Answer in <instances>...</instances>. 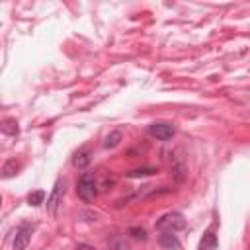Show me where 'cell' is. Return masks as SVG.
<instances>
[{
    "label": "cell",
    "mask_w": 250,
    "mask_h": 250,
    "mask_svg": "<svg viewBox=\"0 0 250 250\" xmlns=\"http://www.w3.org/2000/svg\"><path fill=\"white\" fill-rule=\"evenodd\" d=\"M129 234H131L133 238H137V240H145V238H146V230L141 229V227H133V229H129Z\"/></svg>",
    "instance_id": "obj_15"
},
{
    "label": "cell",
    "mask_w": 250,
    "mask_h": 250,
    "mask_svg": "<svg viewBox=\"0 0 250 250\" xmlns=\"http://www.w3.org/2000/svg\"><path fill=\"white\" fill-rule=\"evenodd\" d=\"M2 133L4 135H10V137H16L20 133V127H18V121L16 119H4L2 121Z\"/></svg>",
    "instance_id": "obj_11"
},
{
    "label": "cell",
    "mask_w": 250,
    "mask_h": 250,
    "mask_svg": "<svg viewBox=\"0 0 250 250\" xmlns=\"http://www.w3.org/2000/svg\"><path fill=\"white\" fill-rule=\"evenodd\" d=\"M76 250H96L94 246H90V244H78L76 246Z\"/></svg>",
    "instance_id": "obj_16"
},
{
    "label": "cell",
    "mask_w": 250,
    "mask_h": 250,
    "mask_svg": "<svg viewBox=\"0 0 250 250\" xmlns=\"http://www.w3.org/2000/svg\"><path fill=\"white\" fill-rule=\"evenodd\" d=\"M121 139H123V133H121V131H111V133L105 137L104 146H105V148H115V146L121 143Z\"/></svg>",
    "instance_id": "obj_12"
},
{
    "label": "cell",
    "mask_w": 250,
    "mask_h": 250,
    "mask_svg": "<svg viewBox=\"0 0 250 250\" xmlns=\"http://www.w3.org/2000/svg\"><path fill=\"white\" fill-rule=\"evenodd\" d=\"M158 244L162 248H168V250H178L180 248V240H178V236L174 232H162L158 236Z\"/></svg>",
    "instance_id": "obj_7"
},
{
    "label": "cell",
    "mask_w": 250,
    "mask_h": 250,
    "mask_svg": "<svg viewBox=\"0 0 250 250\" xmlns=\"http://www.w3.org/2000/svg\"><path fill=\"white\" fill-rule=\"evenodd\" d=\"M62 197H64V180L62 178H57L55 188H53L51 195L47 197V211L49 213H55L59 209V205L62 203Z\"/></svg>",
    "instance_id": "obj_3"
},
{
    "label": "cell",
    "mask_w": 250,
    "mask_h": 250,
    "mask_svg": "<svg viewBox=\"0 0 250 250\" xmlns=\"http://www.w3.org/2000/svg\"><path fill=\"white\" fill-rule=\"evenodd\" d=\"M76 195L86 203L94 201V197L98 195V186H96V178L92 172H84L76 180Z\"/></svg>",
    "instance_id": "obj_1"
},
{
    "label": "cell",
    "mask_w": 250,
    "mask_h": 250,
    "mask_svg": "<svg viewBox=\"0 0 250 250\" xmlns=\"http://www.w3.org/2000/svg\"><path fill=\"white\" fill-rule=\"evenodd\" d=\"M105 244H107L109 250H131V246H129V242L125 240L123 234H113V236H109V238L105 240Z\"/></svg>",
    "instance_id": "obj_8"
},
{
    "label": "cell",
    "mask_w": 250,
    "mask_h": 250,
    "mask_svg": "<svg viewBox=\"0 0 250 250\" xmlns=\"http://www.w3.org/2000/svg\"><path fill=\"white\" fill-rule=\"evenodd\" d=\"M154 229L160 232H176V230L186 229V219L180 211H170V213H164L154 223Z\"/></svg>",
    "instance_id": "obj_2"
},
{
    "label": "cell",
    "mask_w": 250,
    "mask_h": 250,
    "mask_svg": "<svg viewBox=\"0 0 250 250\" xmlns=\"http://www.w3.org/2000/svg\"><path fill=\"white\" fill-rule=\"evenodd\" d=\"M18 168H20V164L16 162V158H8V160L4 162V166H2V178H4V180H8V178L16 176Z\"/></svg>",
    "instance_id": "obj_10"
},
{
    "label": "cell",
    "mask_w": 250,
    "mask_h": 250,
    "mask_svg": "<svg viewBox=\"0 0 250 250\" xmlns=\"http://www.w3.org/2000/svg\"><path fill=\"white\" fill-rule=\"evenodd\" d=\"M197 250H217V234H215L213 227H211V229H207V230L203 232V236H201V240H199Z\"/></svg>",
    "instance_id": "obj_6"
},
{
    "label": "cell",
    "mask_w": 250,
    "mask_h": 250,
    "mask_svg": "<svg viewBox=\"0 0 250 250\" xmlns=\"http://www.w3.org/2000/svg\"><path fill=\"white\" fill-rule=\"evenodd\" d=\"M158 172V168H154V166H143V168H135V170H131L129 174H127V178H141V176H152V174H156Z\"/></svg>",
    "instance_id": "obj_13"
},
{
    "label": "cell",
    "mask_w": 250,
    "mask_h": 250,
    "mask_svg": "<svg viewBox=\"0 0 250 250\" xmlns=\"http://www.w3.org/2000/svg\"><path fill=\"white\" fill-rule=\"evenodd\" d=\"M72 164H74L76 168H80V170L86 168V166L90 164V152H88L86 148H80V150L72 156Z\"/></svg>",
    "instance_id": "obj_9"
},
{
    "label": "cell",
    "mask_w": 250,
    "mask_h": 250,
    "mask_svg": "<svg viewBox=\"0 0 250 250\" xmlns=\"http://www.w3.org/2000/svg\"><path fill=\"white\" fill-rule=\"evenodd\" d=\"M148 135L158 141H170L176 135V127L172 123H152L148 125Z\"/></svg>",
    "instance_id": "obj_4"
},
{
    "label": "cell",
    "mask_w": 250,
    "mask_h": 250,
    "mask_svg": "<svg viewBox=\"0 0 250 250\" xmlns=\"http://www.w3.org/2000/svg\"><path fill=\"white\" fill-rule=\"evenodd\" d=\"M43 199H45V191H43V189L31 191V193L27 195V203H29V205H33V207L41 205V203H43Z\"/></svg>",
    "instance_id": "obj_14"
},
{
    "label": "cell",
    "mask_w": 250,
    "mask_h": 250,
    "mask_svg": "<svg viewBox=\"0 0 250 250\" xmlns=\"http://www.w3.org/2000/svg\"><path fill=\"white\" fill-rule=\"evenodd\" d=\"M31 240V227L29 225H21L16 230V238H14V250H25V246Z\"/></svg>",
    "instance_id": "obj_5"
}]
</instances>
